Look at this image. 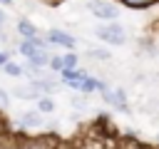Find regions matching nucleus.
I'll use <instances>...</instances> for the list:
<instances>
[{"label":"nucleus","mask_w":159,"mask_h":149,"mask_svg":"<svg viewBox=\"0 0 159 149\" xmlns=\"http://www.w3.org/2000/svg\"><path fill=\"white\" fill-rule=\"evenodd\" d=\"M94 35L107 42V45H124L127 42V27L119 25V22H109V25H102L94 30Z\"/></svg>","instance_id":"1"},{"label":"nucleus","mask_w":159,"mask_h":149,"mask_svg":"<svg viewBox=\"0 0 159 149\" xmlns=\"http://www.w3.org/2000/svg\"><path fill=\"white\" fill-rule=\"evenodd\" d=\"M87 10H89L97 20H109V22H114L117 15H119V10H117L112 2H104V0H92V2H87Z\"/></svg>","instance_id":"2"},{"label":"nucleus","mask_w":159,"mask_h":149,"mask_svg":"<svg viewBox=\"0 0 159 149\" xmlns=\"http://www.w3.org/2000/svg\"><path fill=\"white\" fill-rule=\"evenodd\" d=\"M45 37L50 40V45H52V47H65L67 52H75V47H77V40H75L70 32H65V30H57V27H50Z\"/></svg>","instance_id":"3"},{"label":"nucleus","mask_w":159,"mask_h":149,"mask_svg":"<svg viewBox=\"0 0 159 149\" xmlns=\"http://www.w3.org/2000/svg\"><path fill=\"white\" fill-rule=\"evenodd\" d=\"M22 149H60V144L52 134H37L22 139Z\"/></svg>","instance_id":"4"},{"label":"nucleus","mask_w":159,"mask_h":149,"mask_svg":"<svg viewBox=\"0 0 159 149\" xmlns=\"http://www.w3.org/2000/svg\"><path fill=\"white\" fill-rule=\"evenodd\" d=\"M75 92H82V94H92V92H102L104 87H107V82L104 79H97V77H84V79H80V82H72L70 84Z\"/></svg>","instance_id":"5"},{"label":"nucleus","mask_w":159,"mask_h":149,"mask_svg":"<svg viewBox=\"0 0 159 149\" xmlns=\"http://www.w3.org/2000/svg\"><path fill=\"white\" fill-rule=\"evenodd\" d=\"M10 94H12V97H17V99H25V102H37V99L42 97V94H40V89H37L32 82L12 87V89H10Z\"/></svg>","instance_id":"6"},{"label":"nucleus","mask_w":159,"mask_h":149,"mask_svg":"<svg viewBox=\"0 0 159 149\" xmlns=\"http://www.w3.org/2000/svg\"><path fill=\"white\" fill-rule=\"evenodd\" d=\"M15 30H17L20 40H32V37H37V35H40V30H37L27 17H20V20H17V25H15Z\"/></svg>","instance_id":"7"},{"label":"nucleus","mask_w":159,"mask_h":149,"mask_svg":"<svg viewBox=\"0 0 159 149\" xmlns=\"http://www.w3.org/2000/svg\"><path fill=\"white\" fill-rule=\"evenodd\" d=\"M17 124H20L22 129H40V127H42V114H40L37 109H35V112H25V114H20Z\"/></svg>","instance_id":"8"},{"label":"nucleus","mask_w":159,"mask_h":149,"mask_svg":"<svg viewBox=\"0 0 159 149\" xmlns=\"http://www.w3.org/2000/svg\"><path fill=\"white\" fill-rule=\"evenodd\" d=\"M84 77H89V72H87V70H82V67H75V70H65V72L60 74V79H62L65 84L80 82V79H84Z\"/></svg>","instance_id":"9"},{"label":"nucleus","mask_w":159,"mask_h":149,"mask_svg":"<svg viewBox=\"0 0 159 149\" xmlns=\"http://www.w3.org/2000/svg\"><path fill=\"white\" fill-rule=\"evenodd\" d=\"M15 50H17V52H20L22 57H27V60H30L32 55H37V52H40V50L35 47V42H32V40H20Z\"/></svg>","instance_id":"10"},{"label":"nucleus","mask_w":159,"mask_h":149,"mask_svg":"<svg viewBox=\"0 0 159 149\" xmlns=\"http://www.w3.org/2000/svg\"><path fill=\"white\" fill-rule=\"evenodd\" d=\"M0 149H22V139L15 134H2L0 137Z\"/></svg>","instance_id":"11"},{"label":"nucleus","mask_w":159,"mask_h":149,"mask_svg":"<svg viewBox=\"0 0 159 149\" xmlns=\"http://www.w3.org/2000/svg\"><path fill=\"white\" fill-rule=\"evenodd\" d=\"M2 72H5L7 77H25V65H20V62L10 60V62L2 67Z\"/></svg>","instance_id":"12"},{"label":"nucleus","mask_w":159,"mask_h":149,"mask_svg":"<svg viewBox=\"0 0 159 149\" xmlns=\"http://www.w3.org/2000/svg\"><path fill=\"white\" fill-rule=\"evenodd\" d=\"M124 7H129V10H147V7H152V5H157L159 0H119Z\"/></svg>","instance_id":"13"},{"label":"nucleus","mask_w":159,"mask_h":149,"mask_svg":"<svg viewBox=\"0 0 159 149\" xmlns=\"http://www.w3.org/2000/svg\"><path fill=\"white\" fill-rule=\"evenodd\" d=\"M35 107H37L40 114H52V112H55V102H52V97H40V99L35 102Z\"/></svg>","instance_id":"14"},{"label":"nucleus","mask_w":159,"mask_h":149,"mask_svg":"<svg viewBox=\"0 0 159 149\" xmlns=\"http://www.w3.org/2000/svg\"><path fill=\"white\" fill-rule=\"evenodd\" d=\"M84 57H89V60H112V52L109 50H104V47H94V50H87L84 52Z\"/></svg>","instance_id":"15"},{"label":"nucleus","mask_w":159,"mask_h":149,"mask_svg":"<svg viewBox=\"0 0 159 149\" xmlns=\"http://www.w3.org/2000/svg\"><path fill=\"white\" fill-rule=\"evenodd\" d=\"M70 104H72L75 109H80V112L89 107V102H87V94H82V92H75V94L70 97Z\"/></svg>","instance_id":"16"},{"label":"nucleus","mask_w":159,"mask_h":149,"mask_svg":"<svg viewBox=\"0 0 159 149\" xmlns=\"http://www.w3.org/2000/svg\"><path fill=\"white\" fill-rule=\"evenodd\" d=\"M62 62H65V70H75V67H80V57H77V52H65V55H62Z\"/></svg>","instance_id":"17"},{"label":"nucleus","mask_w":159,"mask_h":149,"mask_svg":"<svg viewBox=\"0 0 159 149\" xmlns=\"http://www.w3.org/2000/svg\"><path fill=\"white\" fill-rule=\"evenodd\" d=\"M10 97H12V94H10L5 87H0V109H7V107H10Z\"/></svg>","instance_id":"18"},{"label":"nucleus","mask_w":159,"mask_h":149,"mask_svg":"<svg viewBox=\"0 0 159 149\" xmlns=\"http://www.w3.org/2000/svg\"><path fill=\"white\" fill-rule=\"evenodd\" d=\"M114 94H117V102H119V104H127V89H124V87H114ZM119 104H117V107H119Z\"/></svg>","instance_id":"19"},{"label":"nucleus","mask_w":159,"mask_h":149,"mask_svg":"<svg viewBox=\"0 0 159 149\" xmlns=\"http://www.w3.org/2000/svg\"><path fill=\"white\" fill-rule=\"evenodd\" d=\"M7 62H10V52H7V50H0V70H2Z\"/></svg>","instance_id":"20"},{"label":"nucleus","mask_w":159,"mask_h":149,"mask_svg":"<svg viewBox=\"0 0 159 149\" xmlns=\"http://www.w3.org/2000/svg\"><path fill=\"white\" fill-rule=\"evenodd\" d=\"M5 20H7V15H5L2 10H0V30H2V25H5Z\"/></svg>","instance_id":"21"},{"label":"nucleus","mask_w":159,"mask_h":149,"mask_svg":"<svg viewBox=\"0 0 159 149\" xmlns=\"http://www.w3.org/2000/svg\"><path fill=\"white\" fill-rule=\"evenodd\" d=\"M0 2H2V5H12V0H0Z\"/></svg>","instance_id":"22"},{"label":"nucleus","mask_w":159,"mask_h":149,"mask_svg":"<svg viewBox=\"0 0 159 149\" xmlns=\"http://www.w3.org/2000/svg\"><path fill=\"white\" fill-rule=\"evenodd\" d=\"M112 149H122V147H112Z\"/></svg>","instance_id":"23"}]
</instances>
